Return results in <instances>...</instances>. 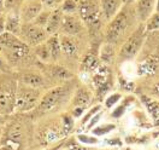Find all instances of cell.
<instances>
[{
    "label": "cell",
    "mask_w": 159,
    "mask_h": 150,
    "mask_svg": "<svg viewBox=\"0 0 159 150\" xmlns=\"http://www.w3.org/2000/svg\"><path fill=\"white\" fill-rule=\"evenodd\" d=\"M59 150H66V149H61V148H60V149Z\"/></svg>",
    "instance_id": "cell-39"
},
{
    "label": "cell",
    "mask_w": 159,
    "mask_h": 150,
    "mask_svg": "<svg viewBox=\"0 0 159 150\" xmlns=\"http://www.w3.org/2000/svg\"><path fill=\"white\" fill-rule=\"evenodd\" d=\"M113 130H116V125L115 123H101L95 126L94 128H92V133L97 137H102L111 133Z\"/></svg>",
    "instance_id": "cell-24"
},
{
    "label": "cell",
    "mask_w": 159,
    "mask_h": 150,
    "mask_svg": "<svg viewBox=\"0 0 159 150\" xmlns=\"http://www.w3.org/2000/svg\"><path fill=\"white\" fill-rule=\"evenodd\" d=\"M59 9L63 13H77L80 9V0H63Z\"/></svg>",
    "instance_id": "cell-23"
},
{
    "label": "cell",
    "mask_w": 159,
    "mask_h": 150,
    "mask_svg": "<svg viewBox=\"0 0 159 150\" xmlns=\"http://www.w3.org/2000/svg\"><path fill=\"white\" fill-rule=\"evenodd\" d=\"M134 1H135V0H125V2H127V4H133Z\"/></svg>",
    "instance_id": "cell-38"
},
{
    "label": "cell",
    "mask_w": 159,
    "mask_h": 150,
    "mask_svg": "<svg viewBox=\"0 0 159 150\" xmlns=\"http://www.w3.org/2000/svg\"><path fill=\"white\" fill-rule=\"evenodd\" d=\"M9 70H10V64H9V62L5 60V57L0 53V71L7 73Z\"/></svg>",
    "instance_id": "cell-33"
},
{
    "label": "cell",
    "mask_w": 159,
    "mask_h": 150,
    "mask_svg": "<svg viewBox=\"0 0 159 150\" xmlns=\"http://www.w3.org/2000/svg\"><path fill=\"white\" fill-rule=\"evenodd\" d=\"M42 69L45 75L48 80L59 81V82H66L74 79V74L69 69L64 68L63 65L54 64V63H43Z\"/></svg>",
    "instance_id": "cell-8"
},
{
    "label": "cell",
    "mask_w": 159,
    "mask_h": 150,
    "mask_svg": "<svg viewBox=\"0 0 159 150\" xmlns=\"http://www.w3.org/2000/svg\"><path fill=\"white\" fill-rule=\"evenodd\" d=\"M100 65H101V62H100L99 57L93 56V55H87L81 62V69L86 73L95 71Z\"/></svg>",
    "instance_id": "cell-21"
},
{
    "label": "cell",
    "mask_w": 159,
    "mask_h": 150,
    "mask_svg": "<svg viewBox=\"0 0 159 150\" xmlns=\"http://www.w3.org/2000/svg\"><path fill=\"white\" fill-rule=\"evenodd\" d=\"M124 4L125 0H99L100 13L109 22L118 13V11L123 7Z\"/></svg>",
    "instance_id": "cell-14"
},
{
    "label": "cell",
    "mask_w": 159,
    "mask_h": 150,
    "mask_svg": "<svg viewBox=\"0 0 159 150\" xmlns=\"http://www.w3.org/2000/svg\"><path fill=\"white\" fill-rule=\"evenodd\" d=\"M75 90H76V84L72 80L63 82L61 85H58L56 87H52L45 93H42L39 104L34 109L35 113L39 116H42L59 110L66 103H69Z\"/></svg>",
    "instance_id": "cell-2"
},
{
    "label": "cell",
    "mask_w": 159,
    "mask_h": 150,
    "mask_svg": "<svg viewBox=\"0 0 159 150\" xmlns=\"http://www.w3.org/2000/svg\"><path fill=\"white\" fill-rule=\"evenodd\" d=\"M51 11H52V10H48V9H43V10L41 11L39 15L36 16V18L33 21V22H34L35 24L40 26V27L45 28V27H46V24H47V22H48V18H50Z\"/></svg>",
    "instance_id": "cell-27"
},
{
    "label": "cell",
    "mask_w": 159,
    "mask_h": 150,
    "mask_svg": "<svg viewBox=\"0 0 159 150\" xmlns=\"http://www.w3.org/2000/svg\"><path fill=\"white\" fill-rule=\"evenodd\" d=\"M99 111H101V105H95V107H93L89 111H87L86 113V115L82 118V121H81V125L82 126H86L87 123H88V121L95 115V114H98Z\"/></svg>",
    "instance_id": "cell-30"
},
{
    "label": "cell",
    "mask_w": 159,
    "mask_h": 150,
    "mask_svg": "<svg viewBox=\"0 0 159 150\" xmlns=\"http://www.w3.org/2000/svg\"><path fill=\"white\" fill-rule=\"evenodd\" d=\"M74 36H69L65 34L59 35L60 47H61V53H64L68 57H75L77 55V45L72 39Z\"/></svg>",
    "instance_id": "cell-17"
},
{
    "label": "cell",
    "mask_w": 159,
    "mask_h": 150,
    "mask_svg": "<svg viewBox=\"0 0 159 150\" xmlns=\"http://www.w3.org/2000/svg\"><path fill=\"white\" fill-rule=\"evenodd\" d=\"M42 5L45 9H48V10H54V9H58L60 6V4L63 2V0H41Z\"/></svg>",
    "instance_id": "cell-31"
},
{
    "label": "cell",
    "mask_w": 159,
    "mask_h": 150,
    "mask_svg": "<svg viewBox=\"0 0 159 150\" xmlns=\"http://www.w3.org/2000/svg\"><path fill=\"white\" fill-rule=\"evenodd\" d=\"M6 31V15L0 13V35Z\"/></svg>",
    "instance_id": "cell-34"
},
{
    "label": "cell",
    "mask_w": 159,
    "mask_h": 150,
    "mask_svg": "<svg viewBox=\"0 0 159 150\" xmlns=\"http://www.w3.org/2000/svg\"><path fill=\"white\" fill-rule=\"evenodd\" d=\"M92 102V93L88 90L87 86H77L76 90L74 91V94L71 97V99L69 102L70 109L72 108H83L87 109V107L89 105V103Z\"/></svg>",
    "instance_id": "cell-12"
},
{
    "label": "cell",
    "mask_w": 159,
    "mask_h": 150,
    "mask_svg": "<svg viewBox=\"0 0 159 150\" xmlns=\"http://www.w3.org/2000/svg\"><path fill=\"white\" fill-rule=\"evenodd\" d=\"M42 96V90L30 87L24 84H17L16 91V103H15V111L18 113H28L34 110L39 104Z\"/></svg>",
    "instance_id": "cell-5"
},
{
    "label": "cell",
    "mask_w": 159,
    "mask_h": 150,
    "mask_svg": "<svg viewBox=\"0 0 159 150\" xmlns=\"http://www.w3.org/2000/svg\"><path fill=\"white\" fill-rule=\"evenodd\" d=\"M74 116L70 114V113H64L61 115V121H60V125H61V132L64 134H68L70 131L72 130L74 127Z\"/></svg>",
    "instance_id": "cell-25"
},
{
    "label": "cell",
    "mask_w": 159,
    "mask_h": 150,
    "mask_svg": "<svg viewBox=\"0 0 159 150\" xmlns=\"http://www.w3.org/2000/svg\"><path fill=\"white\" fill-rule=\"evenodd\" d=\"M0 53L10 63L24 58L29 52V46L18 35L5 31L0 35Z\"/></svg>",
    "instance_id": "cell-3"
},
{
    "label": "cell",
    "mask_w": 159,
    "mask_h": 150,
    "mask_svg": "<svg viewBox=\"0 0 159 150\" xmlns=\"http://www.w3.org/2000/svg\"><path fill=\"white\" fill-rule=\"evenodd\" d=\"M145 28H146V31H154V30L159 29V12L154 11L149 18L145 23Z\"/></svg>",
    "instance_id": "cell-26"
},
{
    "label": "cell",
    "mask_w": 159,
    "mask_h": 150,
    "mask_svg": "<svg viewBox=\"0 0 159 150\" xmlns=\"http://www.w3.org/2000/svg\"><path fill=\"white\" fill-rule=\"evenodd\" d=\"M2 132H4V128H2V126H0V139L2 138Z\"/></svg>",
    "instance_id": "cell-37"
},
{
    "label": "cell",
    "mask_w": 159,
    "mask_h": 150,
    "mask_svg": "<svg viewBox=\"0 0 159 150\" xmlns=\"http://www.w3.org/2000/svg\"><path fill=\"white\" fill-rule=\"evenodd\" d=\"M43 9L45 7H43L41 0H24L20 5V10L22 22L23 23L33 22Z\"/></svg>",
    "instance_id": "cell-10"
},
{
    "label": "cell",
    "mask_w": 159,
    "mask_h": 150,
    "mask_svg": "<svg viewBox=\"0 0 159 150\" xmlns=\"http://www.w3.org/2000/svg\"><path fill=\"white\" fill-rule=\"evenodd\" d=\"M134 102V97H127V98H124L123 100H120L118 104L115 107V110L112 111V118H115V119H118L120 118L124 113H125V110L127 108L129 107V104H131Z\"/></svg>",
    "instance_id": "cell-22"
},
{
    "label": "cell",
    "mask_w": 159,
    "mask_h": 150,
    "mask_svg": "<svg viewBox=\"0 0 159 150\" xmlns=\"http://www.w3.org/2000/svg\"><path fill=\"white\" fill-rule=\"evenodd\" d=\"M76 139L79 143L86 144V145H95V144L99 143V139H98L97 136H90V134H84V133L77 134Z\"/></svg>",
    "instance_id": "cell-28"
},
{
    "label": "cell",
    "mask_w": 159,
    "mask_h": 150,
    "mask_svg": "<svg viewBox=\"0 0 159 150\" xmlns=\"http://www.w3.org/2000/svg\"><path fill=\"white\" fill-rule=\"evenodd\" d=\"M18 81L4 79L0 81V114L9 115L15 111L16 91Z\"/></svg>",
    "instance_id": "cell-6"
},
{
    "label": "cell",
    "mask_w": 159,
    "mask_h": 150,
    "mask_svg": "<svg viewBox=\"0 0 159 150\" xmlns=\"http://www.w3.org/2000/svg\"><path fill=\"white\" fill-rule=\"evenodd\" d=\"M157 150H159V149H157Z\"/></svg>",
    "instance_id": "cell-40"
},
{
    "label": "cell",
    "mask_w": 159,
    "mask_h": 150,
    "mask_svg": "<svg viewBox=\"0 0 159 150\" xmlns=\"http://www.w3.org/2000/svg\"><path fill=\"white\" fill-rule=\"evenodd\" d=\"M22 18H20V11L12 10L6 15V31H10L12 34L18 35L20 34V27H22Z\"/></svg>",
    "instance_id": "cell-16"
},
{
    "label": "cell",
    "mask_w": 159,
    "mask_h": 150,
    "mask_svg": "<svg viewBox=\"0 0 159 150\" xmlns=\"http://www.w3.org/2000/svg\"><path fill=\"white\" fill-rule=\"evenodd\" d=\"M146 28L143 23H139L138 27L131 31L129 36L123 41L122 46L118 51V58L119 62H129V60H134L138 53L140 52L145 39H146Z\"/></svg>",
    "instance_id": "cell-4"
},
{
    "label": "cell",
    "mask_w": 159,
    "mask_h": 150,
    "mask_svg": "<svg viewBox=\"0 0 159 150\" xmlns=\"http://www.w3.org/2000/svg\"><path fill=\"white\" fill-rule=\"evenodd\" d=\"M61 148V144L60 145H57V147H54V148H51V149H46V150H59Z\"/></svg>",
    "instance_id": "cell-36"
},
{
    "label": "cell",
    "mask_w": 159,
    "mask_h": 150,
    "mask_svg": "<svg viewBox=\"0 0 159 150\" xmlns=\"http://www.w3.org/2000/svg\"><path fill=\"white\" fill-rule=\"evenodd\" d=\"M22 40L24 41L28 46H36L41 42L46 40L50 34L46 31L45 28L35 24L34 22H28V23H22L20 34H18Z\"/></svg>",
    "instance_id": "cell-7"
},
{
    "label": "cell",
    "mask_w": 159,
    "mask_h": 150,
    "mask_svg": "<svg viewBox=\"0 0 159 150\" xmlns=\"http://www.w3.org/2000/svg\"><path fill=\"white\" fill-rule=\"evenodd\" d=\"M120 99H122V94L120 93H117V92L116 93H111L105 100V107L107 109H112L120 102Z\"/></svg>",
    "instance_id": "cell-29"
},
{
    "label": "cell",
    "mask_w": 159,
    "mask_h": 150,
    "mask_svg": "<svg viewBox=\"0 0 159 150\" xmlns=\"http://www.w3.org/2000/svg\"><path fill=\"white\" fill-rule=\"evenodd\" d=\"M116 57V49L115 45L106 42L105 45L101 46L99 52V60L102 64H111Z\"/></svg>",
    "instance_id": "cell-20"
},
{
    "label": "cell",
    "mask_w": 159,
    "mask_h": 150,
    "mask_svg": "<svg viewBox=\"0 0 159 150\" xmlns=\"http://www.w3.org/2000/svg\"><path fill=\"white\" fill-rule=\"evenodd\" d=\"M101 115H102V111H99L98 114H95V115L88 121V123H87V130H92V128H94V127L97 126V123L99 122Z\"/></svg>",
    "instance_id": "cell-32"
},
{
    "label": "cell",
    "mask_w": 159,
    "mask_h": 150,
    "mask_svg": "<svg viewBox=\"0 0 159 150\" xmlns=\"http://www.w3.org/2000/svg\"><path fill=\"white\" fill-rule=\"evenodd\" d=\"M46 40L43 41V42H41V44H39V45H36V46H34V53L39 58L40 62H42V63H53L51 50Z\"/></svg>",
    "instance_id": "cell-19"
},
{
    "label": "cell",
    "mask_w": 159,
    "mask_h": 150,
    "mask_svg": "<svg viewBox=\"0 0 159 150\" xmlns=\"http://www.w3.org/2000/svg\"><path fill=\"white\" fill-rule=\"evenodd\" d=\"M82 30H83V23L80 16H77L76 13H64L59 33L69 36H76Z\"/></svg>",
    "instance_id": "cell-9"
},
{
    "label": "cell",
    "mask_w": 159,
    "mask_h": 150,
    "mask_svg": "<svg viewBox=\"0 0 159 150\" xmlns=\"http://www.w3.org/2000/svg\"><path fill=\"white\" fill-rule=\"evenodd\" d=\"M63 11L60 10L59 7L58 9H54V10L51 11L50 18H48V22L45 27L46 31L50 34V35H53V34H58L60 30V26H61V21H63Z\"/></svg>",
    "instance_id": "cell-15"
},
{
    "label": "cell",
    "mask_w": 159,
    "mask_h": 150,
    "mask_svg": "<svg viewBox=\"0 0 159 150\" xmlns=\"http://www.w3.org/2000/svg\"><path fill=\"white\" fill-rule=\"evenodd\" d=\"M17 81L20 84L27 85V86L40 89V90H43L46 84H47V79L41 73L33 71V70H25L23 73H20Z\"/></svg>",
    "instance_id": "cell-11"
},
{
    "label": "cell",
    "mask_w": 159,
    "mask_h": 150,
    "mask_svg": "<svg viewBox=\"0 0 159 150\" xmlns=\"http://www.w3.org/2000/svg\"><path fill=\"white\" fill-rule=\"evenodd\" d=\"M5 122H6V115L0 114V126H4Z\"/></svg>",
    "instance_id": "cell-35"
},
{
    "label": "cell",
    "mask_w": 159,
    "mask_h": 150,
    "mask_svg": "<svg viewBox=\"0 0 159 150\" xmlns=\"http://www.w3.org/2000/svg\"><path fill=\"white\" fill-rule=\"evenodd\" d=\"M133 4H124L123 7L118 11V13L109 21L106 28V40L107 42L116 45L117 42L125 40L131 31L138 27V17L134 10Z\"/></svg>",
    "instance_id": "cell-1"
},
{
    "label": "cell",
    "mask_w": 159,
    "mask_h": 150,
    "mask_svg": "<svg viewBox=\"0 0 159 150\" xmlns=\"http://www.w3.org/2000/svg\"><path fill=\"white\" fill-rule=\"evenodd\" d=\"M141 99H142V103L145 104L147 111L149 113L152 120L154 121L156 125H159V100L149 98L146 96H142Z\"/></svg>",
    "instance_id": "cell-18"
},
{
    "label": "cell",
    "mask_w": 159,
    "mask_h": 150,
    "mask_svg": "<svg viewBox=\"0 0 159 150\" xmlns=\"http://www.w3.org/2000/svg\"><path fill=\"white\" fill-rule=\"evenodd\" d=\"M134 10L140 23H145L156 10L157 0H135Z\"/></svg>",
    "instance_id": "cell-13"
}]
</instances>
